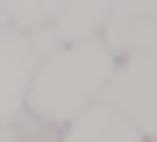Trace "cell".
I'll return each instance as SVG.
<instances>
[{
    "label": "cell",
    "instance_id": "1",
    "mask_svg": "<svg viewBox=\"0 0 157 142\" xmlns=\"http://www.w3.org/2000/svg\"><path fill=\"white\" fill-rule=\"evenodd\" d=\"M107 71H114V57L100 50V43H71V50H50L36 78H29V107H21V121H36V128H71L86 107H100V93H107Z\"/></svg>",
    "mask_w": 157,
    "mask_h": 142
},
{
    "label": "cell",
    "instance_id": "2",
    "mask_svg": "<svg viewBox=\"0 0 157 142\" xmlns=\"http://www.w3.org/2000/svg\"><path fill=\"white\" fill-rule=\"evenodd\" d=\"M100 107H114L143 142H157V50H150V57H121V64L107 71Z\"/></svg>",
    "mask_w": 157,
    "mask_h": 142
},
{
    "label": "cell",
    "instance_id": "3",
    "mask_svg": "<svg viewBox=\"0 0 157 142\" xmlns=\"http://www.w3.org/2000/svg\"><path fill=\"white\" fill-rule=\"evenodd\" d=\"M100 50L114 57H150L157 50V0H114L107 7V28H100Z\"/></svg>",
    "mask_w": 157,
    "mask_h": 142
},
{
    "label": "cell",
    "instance_id": "4",
    "mask_svg": "<svg viewBox=\"0 0 157 142\" xmlns=\"http://www.w3.org/2000/svg\"><path fill=\"white\" fill-rule=\"evenodd\" d=\"M36 64H43V57H36V43L7 28V36H0V128H14V121H21V107H29V78H36Z\"/></svg>",
    "mask_w": 157,
    "mask_h": 142
},
{
    "label": "cell",
    "instance_id": "5",
    "mask_svg": "<svg viewBox=\"0 0 157 142\" xmlns=\"http://www.w3.org/2000/svg\"><path fill=\"white\" fill-rule=\"evenodd\" d=\"M107 7H114V0H57V21H50L57 50H71V43H100V28H107Z\"/></svg>",
    "mask_w": 157,
    "mask_h": 142
},
{
    "label": "cell",
    "instance_id": "6",
    "mask_svg": "<svg viewBox=\"0 0 157 142\" xmlns=\"http://www.w3.org/2000/svg\"><path fill=\"white\" fill-rule=\"evenodd\" d=\"M57 142H143V135L128 128L114 107H86V114H78L71 128H57Z\"/></svg>",
    "mask_w": 157,
    "mask_h": 142
},
{
    "label": "cell",
    "instance_id": "7",
    "mask_svg": "<svg viewBox=\"0 0 157 142\" xmlns=\"http://www.w3.org/2000/svg\"><path fill=\"white\" fill-rule=\"evenodd\" d=\"M14 142H57L50 128H36V121H14Z\"/></svg>",
    "mask_w": 157,
    "mask_h": 142
},
{
    "label": "cell",
    "instance_id": "8",
    "mask_svg": "<svg viewBox=\"0 0 157 142\" xmlns=\"http://www.w3.org/2000/svg\"><path fill=\"white\" fill-rule=\"evenodd\" d=\"M0 36H7V0H0Z\"/></svg>",
    "mask_w": 157,
    "mask_h": 142
},
{
    "label": "cell",
    "instance_id": "9",
    "mask_svg": "<svg viewBox=\"0 0 157 142\" xmlns=\"http://www.w3.org/2000/svg\"><path fill=\"white\" fill-rule=\"evenodd\" d=\"M0 142H14V128H0Z\"/></svg>",
    "mask_w": 157,
    "mask_h": 142
}]
</instances>
